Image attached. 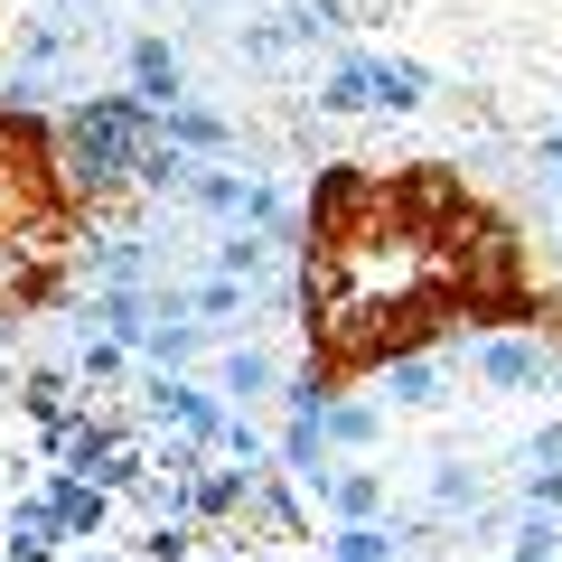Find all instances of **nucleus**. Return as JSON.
Returning <instances> with one entry per match:
<instances>
[{"label": "nucleus", "mask_w": 562, "mask_h": 562, "mask_svg": "<svg viewBox=\"0 0 562 562\" xmlns=\"http://www.w3.org/2000/svg\"><path fill=\"white\" fill-rule=\"evenodd\" d=\"M179 301H188V319H198V328H225V319H244V310H254V291H244V281H225V272H198Z\"/></svg>", "instance_id": "6e6552de"}, {"label": "nucleus", "mask_w": 562, "mask_h": 562, "mask_svg": "<svg viewBox=\"0 0 562 562\" xmlns=\"http://www.w3.org/2000/svg\"><path fill=\"white\" fill-rule=\"evenodd\" d=\"M160 140V113L140 94H94L76 103V113L57 122V150H66V188L76 198H113V188H132L140 150Z\"/></svg>", "instance_id": "f257e3e1"}, {"label": "nucleus", "mask_w": 562, "mask_h": 562, "mask_svg": "<svg viewBox=\"0 0 562 562\" xmlns=\"http://www.w3.org/2000/svg\"><path fill=\"white\" fill-rule=\"evenodd\" d=\"M525 506L535 516H562V469H525Z\"/></svg>", "instance_id": "dca6fc26"}, {"label": "nucleus", "mask_w": 562, "mask_h": 562, "mask_svg": "<svg viewBox=\"0 0 562 562\" xmlns=\"http://www.w3.org/2000/svg\"><path fill=\"white\" fill-rule=\"evenodd\" d=\"M479 506H487V487H479V469H469V460L431 469V516H479Z\"/></svg>", "instance_id": "f8f14e48"}, {"label": "nucleus", "mask_w": 562, "mask_h": 562, "mask_svg": "<svg viewBox=\"0 0 562 562\" xmlns=\"http://www.w3.org/2000/svg\"><path fill=\"white\" fill-rule=\"evenodd\" d=\"M328 562H403V535H384V525H338V535H328Z\"/></svg>", "instance_id": "4468645a"}, {"label": "nucleus", "mask_w": 562, "mask_h": 562, "mask_svg": "<svg viewBox=\"0 0 562 562\" xmlns=\"http://www.w3.org/2000/svg\"><path fill=\"white\" fill-rule=\"evenodd\" d=\"M366 66V94L384 103V113H413L422 94H431V85H422V66H403V57H357Z\"/></svg>", "instance_id": "9d476101"}, {"label": "nucleus", "mask_w": 562, "mask_h": 562, "mask_svg": "<svg viewBox=\"0 0 562 562\" xmlns=\"http://www.w3.org/2000/svg\"><path fill=\"white\" fill-rule=\"evenodd\" d=\"M553 272H562V235H553Z\"/></svg>", "instance_id": "6ab92c4d"}, {"label": "nucleus", "mask_w": 562, "mask_h": 562, "mask_svg": "<svg viewBox=\"0 0 562 562\" xmlns=\"http://www.w3.org/2000/svg\"><path fill=\"white\" fill-rule=\"evenodd\" d=\"M216 394L235 403V413L272 403V394H281V366H272V347H254V338H244V347H225V357H216Z\"/></svg>", "instance_id": "20e7f679"}, {"label": "nucleus", "mask_w": 562, "mask_h": 562, "mask_svg": "<svg viewBox=\"0 0 562 562\" xmlns=\"http://www.w3.org/2000/svg\"><path fill=\"white\" fill-rule=\"evenodd\" d=\"M441 384H450L441 357H384V366H375V403H394V413H431Z\"/></svg>", "instance_id": "39448f33"}, {"label": "nucleus", "mask_w": 562, "mask_h": 562, "mask_svg": "<svg viewBox=\"0 0 562 562\" xmlns=\"http://www.w3.org/2000/svg\"><path fill=\"white\" fill-rule=\"evenodd\" d=\"M525 469H562V422H543L535 441H525Z\"/></svg>", "instance_id": "f3484780"}, {"label": "nucleus", "mask_w": 562, "mask_h": 562, "mask_svg": "<svg viewBox=\"0 0 562 562\" xmlns=\"http://www.w3.org/2000/svg\"><path fill=\"white\" fill-rule=\"evenodd\" d=\"M469 366H479V384H497V394H535V384H562V357L543 338H479L469 347Z\"/></svg>", "instance_id": "f03ea898"}, {"label": "nucleus", "mask_w": 562, "mask_h": 562, "mask_svg": "<svg viewBox=\"0 0 562 562\" xmlns=\"http://www.w3.org/2000/svg\"><path fill=\"white\" fill-rule=\"evenodd\" d=\"M132 85H140V103H150V113L188 103V66H179V47H169V38H132Z\"/></svg>", "instance_id": "423d86ee"}, {"label": "nucleus", "mask_w": 562, "mask_h": 562, "mask_svg": "<svg viewBox=\"0 0 562 562\" xmlns=\"http://www.w3.org/2000/svg\"><path fill=\"white\" fill-rule=\"evenodd\" d=\"M562 553V516H535V506H525L516 525H506V562H553Z\"/></svg>", "instance_id": "ddd939ff"}, {"label": "nucleus", "mask_w": 562, "mask_h": 562, "mask_svg": "<svg viewBox=\"0 0 562 562\" xmlns=\"http://www.w3.org/2000/svg\"><path fill=\"white\" fill-rule=\"evenodd\" d=\"M328 506H338V525H384V469H338Z\"/></svg>", "instance_id": "1a4fd4ad"}, {"label": "nucleus", "mask_w": 562, "mask_h": 562, "mask_svg": "<svg viewBox=\"0 0 562 562\" xmlns=\"http://www.w3.org/2000/svg\"><path fill=\"white\" fill-rule=\"evenodd\" d=\"M384 441V403H328V450H375Z\"/></svg>", "instance_id": "9b49d317"}, {"label": "nucleus", "mask_w": 562, "mask_h": 562, "mask_svg": "<svg viewBox=\"0 0 562 562\" xmlns=\"http://www.w3.org/2000/svg\"><path fill=\"white\" fill-rule=\"evenodd\" d=\"M281 262H291V244H281V235H254V225H235V235L216 244V272H225V281H244V291H262Z\"/></svg>", "instance_id": "0eeeda50"}, {"label": "nucleus", "mask_w": 562, "mask_h": 562, "mask_svg": "<svg viewBox=\"0 0 562 562\" xmlns=\"http://www.w3.org/2000/svg\"><path fill=\"white\" fill-rule=\"evenodd\" d=\"M160 140H169V150H188L198 169L235 160V122H225V113H206V103H169V113H160Z\"/></svg>", "instance_id": "7ed1b4c3"}, {"label": "nucleus", "mask_w": 562, "mask_h": 562, "mask_svg": "<svg viewBox=\"0 0 562 562\" xmlns=\"http://www.w3.org/2000/svg\"><path fill=\"white\" fill-rule=\"evenodd\" d=\"M366 103H375V94H366V66H357V57L319 76V113H366Z\"/></svg>", "instance_id": "2eb2a0df"}, {"label": "nucleus", "mask_w": 562, "mask_h": 562, "mask_svg": "<svg viewBox=\"0 0 562 562\" xmlns=\"http://www.w3.org/2000/svg\"><path fill=\"white\" fill-rule=\"evenodd\" d=\"M553 198H562V160H553Z\"/></svg>", "instance_id": "a211bd4d"}]
</instances>
